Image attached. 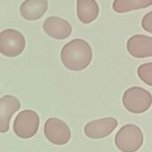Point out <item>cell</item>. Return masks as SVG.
Here are the masks:
<instances>
[{
    "mask_svg": "<svg viewBox=\"0 0 152 152\" xmlns=\"http://www.w3.org/2000/svg\"><path fill=\"white\" fill-rule=\"evenodd\" d=\"M93 59V50L88 42L76 38L67 43L61 49V60L65 68L72 71L86 69Z\"/></svg>",
    "mask_w": 152,
    "mask_h": 152,
    "instance_id": "6da1fadb",
    "label": "cell"
},
{
    "mask_svg": "<svg viewBox=\"0 0 152 152\" xmlns=\"http://www.w3.org/2000/svg\"><path fill=\"white\" fill-rule=\"evenodd\" d=\"M122 102L129 112L141 114L146 112L151 107L152 95L142 87L133 86L125 91Z\"/></svg>",
    "mask_w": 152,
    "mask_h": 152,
    "instance_id": "7a4b0ae2",
    "label": "cell"
},
{
    "mask_svg": "<svg viewBox=\"0 0 152 152\" xmlns=\"http://www.w3.org/2000/svg\"><path fill=\"white\" fill-rule=\"evenodd\" d=\"M143 134L141 128L133 124L125 125L115 136V144L122 152H136L143 143Z\"/></svg>",
    "mask_w": 152,
    "mask_h": 152,
    "instance_id": "3957f363",
    "label": "cell"
},
{
    "mask_svg": "<svg viewBox=\"0 0 152 152\" xmlns=\"http://www.w3.org/2000/svg\"><path fill=\"white\" fill-rule=\"evenodd\" d=\"M39 116L31 110H21L13 122V132L21 139H29L35 136L39 128Z\"/></svg>",
    "mask_w": 152,
    "mask_h": 152,
    "instance_id": "277c9868",
    "label": "cell"
},
{
    "mask_svg": "<svg viewBox=\"0 0 152 152\" xmlns=\"http://www.w3.org/2000/svg\"><path fill=\"white\" fill-rule=\"evenodd\" d=\"M26 41L18 30L8 28L0 32V53L6 57H16L22 53Z\"/></svg>",
    "mask_w": 152,
    "mask_h": 152,
    "instance_id": "5b68a950",
    "label": "cell"
},
{
    "mask_svg": "<svg viewBox=\"0 0 152 152\" xmlns=\"http://www.w3.org/2000/svg\"><path fill=\"white\" fill-rule=\"evenodd\" d=\"M44 133L45 138L51 143L57 146L67 144L71 138L69 126L63 120L57 118H50L45 121Z\"/></svg>",
    "mask_w": 152,
    "mask_h": 152,
    "instance_id": "8992f818",
    "label": "cell"
},
{
    "mask_svg": "<svg viewBox=\"0 0 152 152\" xmlns=\"http://www.w3.org/2000/svg\"><path fill=\"white\" fill-rule=\"evenodd\" d=\"M118 126V120L114 118H104L87 123L84 128L86 136L90 139H102L109 136Z\"/></svg>",
    "mask_w": 152,
    "mask_h": 152,
    "instance_id": "52a82bcc",
    "label": "cell"
},
{
    "mask_svg": "<svg viewBox=\"0 0 152 152\" xmlns=\"http://www.w3.org/2000/svg\"><path fill=\"white\" fill-rule=\"evenodd\" d=\"M20 109L18 98L12 95H4L0 98V133H7L10 129V120L14 113Z\"/></svg>",
    "mask_w": 152,
    "mask_h": 152,
    "instance_id": "ba28073f",
    "label": "cell"
},
{
    "mask_svg": "<svg viewBox=\"0 0 152 152\" xmlns=\"http://www.w3.org/2000/svg\"><path fill=\"white\" fill-rule=\"evenodd\" d=\"M44 31L54 39H66L72 33V27L66 20L52 16L47 18L43 24Z\"/></svg>",
    "mask_w": 152,
    "mask_h": 152,
    "instance_id": "9c48e42d",
    "label": "cell"
},
{
    "mask_svg": "<svg viewBox=\"0 0 152 152\" xmlns=\"http://www.w3.org/2000/svg\"><path fill=\"white\" fill-rule=\"evenodd\" d=\"M126 48L133 57L140 59L151 57L152 37L145 35H134L128 39Z\"/></svg>",
    "mask_w": 152,
    "mask_h": 152,
    "instance_id": "30bf717a",
    "label": "cell"
},
{
    "mask_svg": "<svg viewBox=\"0 0 152 152\" xmlns=\"http://www.w3.org/2000/svg\"><path fill=\"white\" fill-rule=\"evenodd\" d=\"M48 9L47 0H25L20 7V15L27 20H37Z\"/></svg>",
    "mask_w": 152,
    "mask_h": 152,
    "instance_id": "8fae6325",
    "label": "cell"
},
{
    "mask_svg": "<svg viewBox=\"0 0 152 152\" xmlns=\"http://www.w3.org/2000/svg\"><path fill=\"white\" fill-rule=\"evenodd\" d=\"M99 5L95 0H77V15L84 24L94 21L99 15Z\"/></svg>",
    "mask_w": 152,
    "mask_h": 152,
    "instance_id": "7c38bea8",
    "label": "cell"
},
{
    "mask_svg": "<svg viewBox=\"0 0 152 152\" xmlns=\"http://www.w3.org/2000/svg\"><path fill=\"white\" fill-rule=\"evenodd\" d=\"M151 4L152 0H114L112 8L118 13H125L147 8Z\"/></svg>",
    "mask_w": 152,
    "mask_h": 152,
    "instance_id": "4fadbf2b",
    "label": "cell"
},
{
    "mask_svg": "<svg viewBox=\"0 0 152 152\" xmlns=\"http://www.w3.org/2000/svg\"><path fill=\"white\" fill-rule=\"evenodd\" d=\"M137 75L142 82L152 86V62L142 64L137 69Z\"/></svg>",
    "mask_w": 152,
    "mask_h": 152,
    "instance_id": "5bb4252c",
    "label": "cell"
},
{
    "mask_svg": "<svg viewBox=\"0 0 152 152\" xmlns=\"http://www.w3.org/2000/svg\"><path fill=\"white\" fill-rule=\"evenodd\" d=\"M142 27L145 31L152 34V11L143 16L142 20Z\"/></svg>",
    "mask_w": 152,
    "mask_h": 152,
    "instance_id": "9a60e30c",
    "label": "cell"
}]
</instances>
